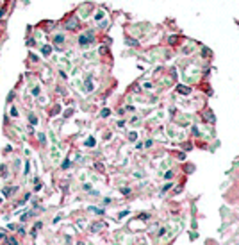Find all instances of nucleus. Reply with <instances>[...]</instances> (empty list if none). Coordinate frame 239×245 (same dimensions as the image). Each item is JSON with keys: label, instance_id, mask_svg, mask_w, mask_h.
Masks as SVG:
<instances>
[{"label": "nucleus", "instance_id": "cd10ccee", "mask_svg": "<svg viewBox=\"0 0 239 245\" xmlns=\"http://www.w3.org/2000/svg\"><path fill=\"white\" fill-rule=\"evenodd\" d=\"M57 113H59V106H56V107L52 109V115H57Z\"/></svg>", "mask_w": 239, "mask_h": 245}, {"label": "nucleus", "instance_id": "c85d7f7f", "mask_svg": "<svg viewBox=\"0 0 239 245\" xmlns=\"http://www.w3.org/2000/svg\"><path fill=\"white\" fill-rule=\"evenodd\" d=\"M0 238H6V236H4V234H2V233H0Z\"/></svg>", "mask_w": 239, "mask_h": 245}, {"label": "nucleus", "instance_id": "ddd939ff", "mask_svg": "<svg viewBox=\"0 0 239 245\" xmlns=\"http://www.w3.org/2000/svg\"><path fill=\"white\" fill-rule=\"evenodd\" d=\"M50 52H52V47H43V54H45V56H48Z\"/></svg>", "mask_w": 239, "mask_h": 245}, {"label": "nucleus", "instance_id": "5701e85b", "mask_svg": "<svg viewBox=\"0 0 239 245\" xmlns=\"http://www.w3.org/2000/svg\"><path fill=\"white\" fill-rule=\"evenodd\" d=\"M91 89H93V84L88 82V84H86V91H91Z\"/></svg>", "mask_w": 239, "mask_h": 245}, {"label": "nucleus", "instance_id": "aec40b11", "mask_svg": "<svg viewBox=\"0 0 239 245\" xmlns=\"http://www.w3.org/2000/svg\"><path fill=\"white\" fill-rule=\"evenodd\" d=\"M121 193H123V195H128V193H130V188H121Z\"/></svg>", "mask_w": 239, "mask_h": 245}, {"label": "nucleus", "instance_id": "0eeeda50", "mask_svg": "<svg viewBox=\"0 0 239 245\" xmlns=\"http://www.w3.org/2000/svg\"><path fill=\"white\" fill-rule=\"evenodd\" d=\"M95 138H88V140H86V147H95Z\"/></svg>", "mask_w": 239, "mask_h": 245}, {"label": "nucleus", "instance_id": "f257e3e1", "mask_svg": "<svg viewBox=\"0 0 239 245\" xmlns=\"http://www.w3.org/2000/svg\"><path fill=\"white\" fill-rule=\"evenodd\" d=\"M91 39H93V36H91V32L80 34V36H79V45H80L82 48H86V47H89V45H91Z\"/></svg>", "mask_w": 239, "mask_h": 245}, {"label": "nucleus", "instance_id": "412c9836", "mask_svg": "<svg viewBox=\"0 0 239 245\" xmlns=\"http://www.w3.org/2000/svg\"><path fill=\"white\" fill-rule=\"evenodd\" d=\"M4 15H6V7H2V9H0V20L4 18Z\"/></svg>", "mask_w": 239, "mask_h": 245}, {"label": "nucleus", "instance_id": "9d476101", "mask_svg": "<svg viewBox=\"0 0 239 245\" xmlns=\"http://www.w3.org/2000/svg\"><path fill=\"white\" fill-rule=\"evenodd\" d=\"M109 115H111V109H102V113H100V116H104V118L109 116Z\"/></svg>", "mask_w": 239, "mask_h": 245}, {"label": "nucleus", "instance_id": "bb28decb", "mask_svg": "<svg viewBox=\"0 0 239 245\" xmlns=\"http://www.w3.org/2000/svg\"><path fill=\"white\" fill-rule=\"evenodd\" d=\"M38 138H39L41 143H45V134H38Z\"/></svg>", "mask_w": 239, "mask_h": 245}, {"label": "nucleus", "instance_id": "6e6552de", "mask_svg": "<svg viewBox=\"0 0 239 245\" xmlns=\"http://www.w3.org/2000/svg\"><path fill=\"white\" fill-rule=\"evenodd\" d=\"M14 190H16V188H4V190H2V193H4V195H11L13 192H14Z\"/></svg>", "mask_w": 239, "mask_h": 245}, {"label": "nucleus", "instance_id": "393cba45", "mask_svg": "<svg viewBox=\"0 0 239 245\" xmlns=\"http://www.w3.org/2000/svg\"><path fill=\"white\" fill-rule=\"evenodd\" d=\"M43 227V224H41V222H36V225H34V229H41Z\"/></svg>", "mask_w": 239, "mask_h": 245}, {"label": "nucleus", "instance_id": "1a4fd4ad", "mask_svg": "<svg viewBox=\"0 0 239 245\" xmlns=\"http://www.w3.org/2000/svg\"><path fill=\"white\" fill-rule=\"evenodd\" d=\"M205 118H207V120L211 122V124L214 122V116H212V113H211V111H207V113H205Z\"/></svg>", "mask_w": 239, "mask_h": 245}, {"label": "nucleus", "instance_id": "b1692460", "mask_svg": "<svg viewBox=\"0 0 239 245\" xmlns=\"http://www.w3.org/2000/svg\"><path fill=\"white\" fill-rule=\"evenodd\" d=\"M193 134H195V136H200V131L196 129V127H193Z\"/></svg>", "mask_w": 239, "mask_h": 245}, {"label": "nucleus", "instance_id": "423d86ee", "mask_svg": "<svg viewBox=\"0 0 239 245\" xmlns=\"http://www.w3.org/2000/svg\"><path fill=\"white\" fill-rule=\"evenodd\" d=\"M127 45H128V47H137V39H130V38H127Z\"/></svg>", "mask_w": 239, "mask_h": 245}, {"label": "nucleus", "instance_id": "f03ea898", "mask_svg": "<svg viewBox=\"0 0 239 245\" xmlns=\"http://www.w3.org/2000/svg\"><path fill=\"white\" fill-rule=\"evenodd\" d=\"M64 27H66L68 30H73V29H77V27H79V20H77V16H71L70 20L66 22V25H64Z\"/></svg>", "mask_w": 239, "mask_h": 245}, {"label": "nucleus", "instance_id": "a211bd4d", "mask_svg": "<svg viewBox=\"0 0 239 245\" xmlns=\"http://www.w3.org/2000/svg\"><path fill=\"white\" fill-rule=\"evenodd\" d=\"M148 216H150V215H146V213H141L139 218H141V220H148Z\"/></svg>", "mask_w": 239, "mask_h": 245}, {"label": "nucleus", "instance_id": "4be33fe9", "mask_svg": "<svg viewBox=\"0 0 239 245\" xmlns=\"http://www.w3.org/2000/svg\"><path fill=\"white\" fill-rule=\"evenodd\" d=\"M182 148H184V150H189L191 145H189V143H184V145H182Z\"/></svg>", "mask_w": 239, "mask_h": 245}, {"label": "nucleus", "instance_id": "f3484780", "mask_svg": "<svg viewBox=\"0 0 239 245\" xmlns=\"http://www.w3.org/2000/svg\"><path fill=\"white\" fill-rule=\"evenodd\" d=\"M32 95H34V97H38V95H39V88H32Z\"/></svg>", "mask_w": 239, "mask_h": 245}, {"label": "nucleus", "instance_id": "7ed1b4c3", "mask_svg": "<svg viewBox=\"0 0 239 245\" xmlns=\"http://www.w3.org/2000/svg\"><path fill=\"white\" fill-rule=\"evenodd\" d=\"M104 227H105L104 222H95V224L91 225V231H100V229H104Z\"/></svg>", "mask_w": 239, "mask_h": 245}, {"label": "nucleus", "instance_id": "a878e982", "mask_svg": "<svg viewBox=\"0 0 239 245\" xmlns=\"http://www.w3.org/2000/svg\"><path fill=\"white\" fill-rule=\"evenodd\" d=\"M169 188H171V184H169V183H168V184H164V188H162V192H168V190H169Z\"/></svg>", "mask_w": 239, "mask_h": 245}, {"label": "nucleus", "instance_id": "39448f33", "mask_svg": "<svg viewBox=\"0 0 239 245\" xmlns=\"http://www.w3.org/2000/svg\"><path fill=\"white\" fill-rule=\"evenodd\" d=\"M54 43H57V45H61V43H64V36H63V34H57L56 38H54Z\"/></svg>", "mask_w": 239, "mask_h": 245}, {"label": "nucleus", "instance_id": "4468645a", "mask_svg": "<svg viewBox=\"0 0 239 245\" xmlns=\"http://www.w3.org/2000/svg\"><path fill=\"white\" fill-rule=\"evenodd\" d=\"M128 138H130L132 141H136V140H137V133H130V134H128Z\"/></svg>", "mask_w": 239, "mask_h": 245}, {"label": "nucleus", "instance_id": "6ab92c4d", "mask_svg": "<svg viewBox=\"0 0 239 245\" xmlns=\"http://www.w3.org/2000/svg\"><path fill=\"white\" fill-rule=\"evenodd\" d=\"M11 116H18V111H16V107H11Z\"/></svg>", "mask_w": 239, "mask_h": 245}, {"label": "nucleus", "instance_id": "f8f14e48", "mask_svg": "<svg viewBox=\"0 0 239 245\" xmlns=\"http://www.w3.org/2000/svg\"><path fill=\"white\" fill-rule=\"evenodd\" d=\"M102 18H104V11H98V13H96V16H95V20H102Z\"/></svg>", "mask_w": 239, "mask_h": 245}, {"label": "nucleus", "instance_id": "dca6fc26", "mask_svg": "<svg viewBox=\"0 0 239 245\" xmlns=\"http://www.w3.org/2000/svg\"><path fill=\"white\" fill-rule=\"evenodd\" d=\"M4 240H6L7 243H18V242H16V238H4Z\"/></svg>", "mask_w": 239, "mask_h": 245}, {"label": "nucleus", "instance_id": "20e7f679", "mask_svg": "<svg viewBox=\"0 0 239 245\" xmlns=\"http://www.w3.org/2000/svg\"><path fill=\"white\" fill-rule=\"evenodd\" d=\"M177 89L180 93H184V95H187V93H191V88H187V86H184V84H180V86H177Z\"/></svg>", "mask_w": 239, "mask_h": 245}, {"label": "nucleus", "instance_id": "9b49d317", "mask_svg": "<svg viewBox=\"0 0 239 245\" xmlns=\"http://www.w3.org/2000/svg\"><path fill=\"white\" fill-rule=\"evenodd\" d=\"M29 122H30V124H34V125H36V124H38V118H36L34 115H29Z\"/></svg>", "mask_w": 239, "mask_h": 245}, {"label": "nucleus", "instance_id": "2eb2a0df", "mask_svg": "<svg viewBox=\"0 0 239 245\" xmlns=\"http://www.w3.org/2000/svg\"><path fill=\"white\" fill-rule=\"evenodd\" d=\"M164 177H166V179H171V177H173V172H171V170H168L166 174H164Z\"/></svg>", "mask_w": 239, "mask_h": 245}]
</instances>
